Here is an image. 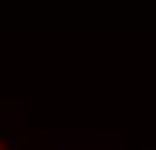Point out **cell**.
<instances>
[{
    "label": "cell",
    "mask_w": 156,
    "mask_h": 150,
    "mask_svg": "<svg viewBox=\"0 0 156 150\" xmlns=\"http://www.w3.org/2000/svg\"><path fill=\"white\" fill-rule=\"evenodd\" d=\"M0 150H6V146L2 144V140H0Z\"/></svg>",
    "instance_id": "cell-1"
}]
</instances>
